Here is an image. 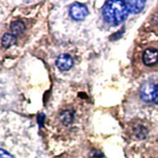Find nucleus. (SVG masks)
<instances>
[{
  "label": "nucleus",
  "instance_id": "obj_9",
  "mask_svg": "<svg viewBox=\"0 0 158 158\" xmlns=\"http://www.w3.org/2000/svg\"><path fill=\"white\" fill-rule=\"evenodd\" d=\"M15 43V37L11 34H5L2 37V41H1V44L4 48H7L9 47H11L12 44Z\"/></svg>",
  "mask_w": 158,
  "mask_h": 158
},
{
  "label": "nucleus",
  "instance_id": "obj_12",
  "mask_svg": "<svg viewBox=\"0 0 158 158\" xmlns=\"http://www.w3.org/2000/svg\"><path fill=\"white\" fill-rule=\"evenodd\" d=\"M44 120V116L43 115V114H41V115L39 116V123H40V126H41V127H43Z\"/></svg>",
  "mask_w": 158,
  "mask_h": 158
},
{
  "label": "nucleus",
  "instance_id": "obj_4",
  "mask_svg": "<svg viewBox=\"0 0 158 158\" xmlns=\"http://www.w3.org/2000/svg\"><path fill=\"white\" fill-rule=\"evenodd\" d=\"M56 66L62 71H67L73 66V59L69 54H60L56 58Z\"/></svg>",
  "mask_w": 158,
  "mask_h": 158
},
{
  "label": "nucleus",
  "instance_id": "obj_11",
  "mask_svg": "<svg viewBox=\"0 0 158 158\" xmlns=\"http://www.w3.org/2000/svg\"><path fill=\"white\" fill-rule=\"evenodd\" d=\"M154 103L158 105V85H156V89H155V95H154Z\"/></svg>",
  "mask_w": 158,
  "mask_h": 158
},
{
  "label": "nucleus",
  "instance_id": "obj_5",
  "mask_svg": "<svg viewBox=\"0 0 158 158\" xmlns=\"http://www.w3.org/2000/svg\"><path fill=\"white\" fill-rule=\"evenodd\" d=\"M143 62L147 66H152L158 62V51L155 48H148L143 53Z\"/></svg>",
  "mask_w": 158,
  "mask_h": 158
},
{
  "label": "nucleus",
  "instance_id": "obj_6",
  "mask_svg": "<svg viewBox=\"0 0 158 158\" xmlns=\"http://www.w3.org/2000/svg\"><path fill=\"white\" fill-rule=\"evenodd\" d=\"M127 11L131 13H139L145 5V1H126Z\"/></svg>",
  "mask_w": 158,
  "mask_h": 158
},
{
  "label": "nucleus",
  "instance_id": "obj_3",
  "mask_svg": "<svg viewBox=\"0 0 158 158\" xmlns=\"http://www.w3.org/2000/svg\"><path fill=\"white\" fill-rule=\"evenodd\" d=\"M156 86L151 82H145L140 89V98L145 102H150L154 100Z\"/></svg>",
  "mask_w": 158,
  "mask_h": 158
},
{
  "label": "nucleus",
  "instance_id": "obj_7",
  "mask_svg": "<svg viewBox=\"0 0 158 158\" xmlns=\"http://www.w3.org/2000/svg\"><path fill=\"white\" fill-rule=\"evenodd\" d=\"M25 30V24L22 21H15L11 25H10V31H11V35L14 37H17L18 35L22 34Z\"/></svg>",
  "mask_w": 158,
  "mask_h": 158
},
{
  "label": "nucleus",
  "instance_id": "obj_10",
  "mask_svg": "<svg viewBox=\"0 0 158 158\" xmlns=\"http://www.w3.org/2000/svg\"><path fill=\"white\" fill-rule=\"evenodd\" d=\"M0 158H14L8 151H6L4 149V148L2 147L1 150H0Z\"/></svg>",
  "mask_w": 158,
  "mask_h": 158
},
{
  "label": "nucleus",
  "instance_id": "obj_1",
  "mask_svg": "<svg viewBox=\"0 0 158 158\" xmlns=\"http://www.w3.org/2000/svg\"><path fill=\"white\" fill-rule=\"evenodd\" d=\"M104 20L112 26H118L127 17V8L123 1H108L102 10Z\"/></svg>",
  "mask_w": 158,
  "mask_h": 158
},
{
  "label": "nucleus",
  "instance_id": "obj_2",
  "mask_svg": "<svg viewBox=\"0 0 158 158\" xmlns=\"http://www.w3.org/2000/svg\"><path fill=\"white\" fill-rule=\"evenodd\" d=\"M69 14H70L72 19L76 20V21H82V20H84L87 17L88 9L84 4L75 2L70 6Z\"/></svg>",
  "mask_w": 158,
  "mask_h": 158
},
{
  "label": "nucleus",
  "instance_id": "obj_8",
  "mask_svg": "<svg viewBox=\"0 0 158 158\" xmlns=\"http://www.w3.org/2000/svg\"><path fill=\"white\" fill-rule=\"evenodd\" d=\"M73 118H74V114L73 112L66 110L61 113L60 115V121L64 126H69L70 123L73 122Z\"/></svg>",
  "mask_w": 158,
  "mask_h": 158
}]
</instances>
